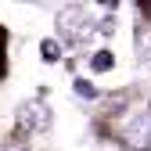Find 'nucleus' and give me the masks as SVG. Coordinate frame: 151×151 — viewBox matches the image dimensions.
<instances>
[{
	"label": "nucleus",
	"instance_id": "obj_1",
	"mask_svg": "<svg viewBox=\"0 0 151 151\" xmlns=\"http://www.w3.org/2000/svg\"><path fill=\"white\" fill-rule=\"evenodd\" d=\"M97 22L108 29V14H90V7H65L58 14V32L68 40H86L97 29Z\"/></svg>",
	"mask_w": 151,
	"mask_h": 151
},
{
	"label": "nucleus",
	"instance_id": "obj_2",
	"mask_svg": "<svg viewBox=\"0 0 151 151\" xmlns=\"http://www.w3.org/2000/svg\"><path fill=\"white\" fill-rule=\"evenodd\" d=\"M18 122H22L29 133H47V129H50V122H54V115H50L47 101L29 97V101H22V104H18Z\"/></svg>",
	"mask_w": 151,
	"mask_h": 151
},
{
	"label": "nucleus",
	"instance_id": "obj_3",
	"mask_svg": "<svg viewBox=\"0 0 151 151\" xmlns=\"http://www.w3.org/2000/svg\"><path fill=\"white\" fill-rule=\"evenodd\" d=\"M126 144H129V151H151V115H140L129 126Z\"/></svg>",
	"mask_w": 151,
	"mask_h": 151
},
{
	"label": "nucleus",
	"instance_id": "obj_4",
	"mask_svg": "<svg viewBox=\"0 0 151 151\" xmlns=\"http://www.w3.org/2000/svg\"><path fill=\"white\" fill-rule=\"evenodd\" d=\"M137 58L151 61V29H137Z\"/></svg>",
	"mask_w": 151,
	"mask_h": 151
},
{
	"label": "nucleus",
	"instance_id": "obj_5",
	"mask_svg": "<svg viewBox=\"0 0 151 151\" xmlns=\"http://www.w3.org/2000/svg\"><path fill=\"white\" fill-rule=\"evenodd\" d=\"M111 65H115V58H111V50H97V54L90 58V68H93V72H108Z\"/></svg>",
	"mask_w": 151,
	"mask_h": 151
},
{
	"label": "nucleus",
	"instance_id": "obj_6",
	"mask_svg": "<svg viewBox=\"0 0 151 151\" xmlns=\"http://www.w3.org/2000/svg\"><path fill=\"white\" fill-rule=\"evenodd\" d=\"M40 58H43V61H58V58H61L58 40H43V43H40Z\"/></svg>",
	"mask_w": 151,
	"mask_h": 151
},
{
	"label": "nucleus",
	"instance_id": "obj_7",
	"mask_svg": "<svg viewBox=\"0 0 151 151\" xmlns=\"http://www.w3.org/2000/svg\"><path fill=\"white\" fill-rule=\"evenodd\" d=\"M72 86H76V93H79V97H86V101H93V97H97V86H93V83H86V79H76Z\"/></svg>",
	"mask_w": 151,
	"mask_h": 151
}]
</instances>
